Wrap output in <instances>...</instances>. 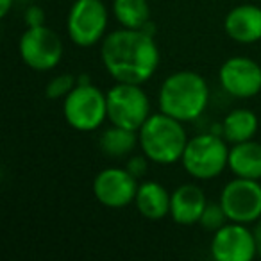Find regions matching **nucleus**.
Wrapping results in <instances>:
<instances>
[{"instance_id": "obj_16", "label": "nucleus", "mask_w": 261, "mask_h": 261, "mask_svg": "<svg viewBox=\"0 0 261 261\" xmlns=\"http://www.w3.org/2000/svg\"><path fill=\"white\" fill-rule=\"evenodd\" d=\"M229 170L236 177L243 179H261V143L257 142H242L234 143L229 149Z\"/></svg>"}, {"instance_id": "obj_1", "label": "nucleus", "mask_w": 261, "mask_h": 261, "mask_svg": "<svg viewBox=\"0 0 261 261\" xmlns=\"http://www.w3.org/2000/svg\"><path fill=\"white\" fill-rule=\"evenodd\" d=\"M104 68L116 83L143 84L160 66V48L154 36L142 29H122L106 34L100 45Z\"/></svg>"}, {"instance_id": "obj_20", "label": "nucleus", "mask_w": 261, "mask_h": 261, "mask_svg": "<svg viewBox=\"0 0 261 261\" xmlns=\"http://www.w3.org/2000/svg\"><path fill=\"white\" fill-rule=\"evenodd\" d=\"M227 215H225L224 207H222L220 200L218 202H207L204 207L202 215H200V227L206 229L210 232H217L220 227H224L225 222H227Z\"/></svg>"}, {"instance_id": "obj_8", "label": "nucleus", "mask_w": 261, "mask_h": 261, "mask_svg": "<svg viewBox=\"0 0 261 261\" xmlns=\"http://www.w3.org/2000/svg\"><path fill=\"white\" fill-rule=\"evenodd\" d=\"M20 58L36 72L56 68L63 58V41L58 33L47 25L27 27L20 38Z\"/></svg>"}, {"instance_id": "obj_14", "label": "nucleus", "mask_w": 261, "mask_h": 261, "mask_svg": "<svg viewBox=\"0 0 261 261\" xmlns=\"http://www.w3.org/2000/svg\"><path fill=\"white\" fill-rule=\"evenodd\" d=\"M207 204L204 192L197 185H181L172 192L170 217L179 225L199 224L200 215Z\"/></svg>"}, {"instance_id": "obj_17", "label": "nucleus", "mask_w": 261, "mask_h": 261, "mask_svg": "<svg viewBox=\"0 0 261 261\" xmlns=\"http://www.w3.org/2000/svg\"><path fill=\"white\" fill-rule=\"evenodd\" d=\"M257 127H259V122H257L256 113L245 108H238L225 115L222 122V133H224L225 142L234 145V143L252 140L257 133Z\"/></svg>"}, {"instance_id": "obj_25", "label": "nucleus", "mask_w": 261, "mask_h": 261, "mask_svg": "<svg viewBox=\"0 0 261 261\" xmlns=\"http://www.w3.org/2000/svg\"><path fill=\"white\" fill-rule=\"evenodd\" d=\"M254 236H256L257 256H261V218L257 220V225H256V229H254Z\"/></svg>"}, {"instance_id": "obj_21", "label": "nucleus", "mask_w": 261, "mask_h": 261, "mask_svg": "<svg viewBox=\"0 0 261 261\" xmlns=\"http://www.w3.org/2000/svg\"><path fill=\"white\" fill-rule=\"evenodd\" d=\"M75 86H77L75 77L70 75V73H61V75H56L54 79L47 84L45 95H47V98L58 100V98H65Z\"/></svg>"}, {"instance_id": "obj_22", "label": "nucleus", "mask_w": 261, "mask_h": 261, "mask_svg": "<svg viewBox=\"0 0 261 261\" xmlns=\"http://www.w3.org/2000/svg\"><path fill=\"white\" fill-rule=\"evenodd\" d=\"M23 22L27 27H41L45 25V11L40 6H31L25 9V15H23Z\"/></svg>"}, {"instance_id": "obj_15", "label": "nucleus", "mask_w": 261, "mask_h": 261, "mask_svg": "<svg viewBox=\"0 0 261 261\" xmlns=\"http://www.w3.org/2000/svg\"><path fill=\"white\" fill-rule=\"evenodd\" d=\"M170 200L172 193H168L163 185L156 181H143L136 192L135 206L143 218L156 222L170 215Z\"/></svg>"}, {"instance_id": "obj_9", "label": "nucleus", "mask_w": 261, "mask_h": 261, "mask_svg": "<svg viewBox=\"0 0 261 261\" xmlns=\"http://www.w3.org/2000/svg\"><path fill=\"white\" fill-rule=\"evenodd\" d=\"M220 204L229 222L252 224L261 218V185L256 179L234 177L224 186Z\"/></svg>"}, {"instance_id": "obj_12", "label": "nucleus", "mask_w": 261, "mask_h": 261, "mask_svg": "<svg viewBox=\"0 0 261 261\" xmlns=\"http://www.w3.org/2000/svg\"><path fill=\"white\" fill-rule=\"evenodd\" d=\"M218 81L225 93L231 97H256L261 91V66L250 58L234 56L220 66Z\"/></svg>"}, {"instance_id": "obj_4", "label": "nucleus", "mask_w": 261, "mask_h": 261, "mask_svg": "<svg viewBox=\"0 0 261 261\" xmlns=\"http://www.w3.org/2000/svg\"><path fill=\"white\" fill-rule=\"evenodd\" d=\"M185 170L199 181H210L222 174L229 163V147L217 135H199L188 140L181 158Z\"/></svg>"}, {"instance_id": "obj_11", "label": "nucleus", "mask_w": 261, "mask_h": 261, "mask_svg": "<svg viewBox=\"0 0 261 261\" xmlns=\"http://www.w3.org/2000/svg\"><path fill=\"white\" fill-rule=\"evenodd\" d=\"M245 225L229 222L213 232L211 256L217 261H252L257 254L256 236Z\"/></svg>"}, {"instance_id": "obj_7", "label": "nucleus", "mask_w": 261, "mask_h": 261, "mask_svg": "<svg viewBox=\"0 0 261 261\" xmlns=\"http://www.w3.org/2000/svg\"><path fill=\"white\" fill-rule=\"evenodd\" d=\"M108 9L102 0H75L68 11L66 31L77 47H93L106 38Z\"/></svg>"}, {"instance_id": "obj_18", "label": "nucleus", "mask_w": 261, "mask_h": 261, "mask_svg": "<svg viewBox=\"0 0 261 261\" xmlns=\"http://www.w3.org/2000/svg\"><path fill=\"white\" fill-rule=\"evenodd\" d=\"M140 145L138 130L111 125L100 136V150L109 158H125Z\"/></svg>"}, {"instance_id": "obj_19", "label": "nucleus", "mask_w": 261, "mask_h": 261, "mask_svg": "<svg viewBox=\"0 0 261 261\" xmlns=\"http://www.w3.org/2000/svg\"><path fill=\"white\" fill-rule=\"evenodd\" d=\"M113 15L125 29H142L150 20L147 0H113Z\"/></svg>"}, {"instance_id": "obj_27", "label": "nucleus", "mask_w": 261, "mask_h": 261, "mask_svg": "<svg viewBox=\"0 0 261 261\" xmlns=\"http://www.w3.org/2000/svg\"><path fill=\"white\" fill-rule=\"evenodd\" d=\"M259 2H261V0H259Z\"/></svg>"}, {"instance_id": "obj_24", "label": "nucleus", "mask_w": 261, "mask_h": 261, "mask_svg": "<svg viewBox=\"0 0 261 261\" xmlns=\"http://www.w3.org/2000/svg\"><path fill=\"white\" fill-rule=\"evenodd\" d=\"M13 2H15V0H0V16H2V18L8 16L9 9L13 8Z\"/></svg>"}, {"instance_id": "obj_6", "label": "nucleus", "mask_w": 261, "mask_h": 261, "mask_svg": "<svg viewBox=\"0 0 261 261\" xmlns=\"http://www.w3.org/2000/svg\"><path fill=\"white\" fill-rule=\"evenodd\" d=\"M63 116L75 130H95L108 118V98L93 84H77L65 97Z\"/></svg>"}, {"instance_id": "obj_23", "label": "nucleus", "mask_w": 261, "mask_h": 261, "mask_svg": "<svg viewBox=\"0 0 261 261\" xmlns=\"http://www.w3.org/2000/svg\"><path fill=\"white\" fill-rule=\"evenodd\" d=\"M147 161H149V158L143 154V156H133L129 161H127L125 168L130 172V174L135 175L136 179L142 177V175H145L147 172Z\"/></svg>"}, {"instance_id": "obj_10", "label": "nucleus", "mask_w": 261, "mask_h": 261, "mask_svg": "<svg viewBox=\"0 0 261 261\" xmlns=\"http://www.w3.org/2000/svg\"><path fill=\"white\" fill-rule=\"evenodd\" d=\"M138 179L127 168H106L93 179V195L102 206L122 210L135 202L138 192Z\"/></svg>"}, {"instance_id": "obj_2", "label": "nucleus", "mask_w": 261, "mask_h": 261, "mask_svg": "<svg viewBox=\"0 0 261 261\" xmlns=\"http://www.w3.org/2000/svg\"><path fill=\"white\" fill-rule=\"evenodd\" d=\"M160 109L168 116L192 122L199 118L210 102V86L206 79L192 70H181L163 81L160 88Z\"/></svg>"}, {"instance_id": "obj_13", "label": "nucleus", "mask_w": 261, "mask_h": 261, "mask_svg": "<svg viewBox=\"0 0 261 261\" xmlns=\"http://www.w3.org/2000/svg\"><path fill=\"white\" fill-rule=\"evenodd\" d=\"M225 34L236 43H256L261 40V8L243 4L231 9L224 20Z\"/></svg>"}, {"instance_id": "obj_3", "label": "nucleus", "mask_w": 261, "mask_h": 261, "mask_svg": "<svg viewBox=\"0 0 261 261\" xmlns=\"http://www.w3.org/2000/svg\"><path fill=\"white\" fill-rule=\"evenodd\" d=\"M181 120L168 116L167 113H156L147 118L140 127V147L143 154L158 165H174L181 161L188 145V136Z\"/></svg>"}, {"instance_id": "obj_5", "label": "nucleus", "mask_w": 261, "mask_h": 261, "mask_svg": "<svg viewBox=\"0 0 261 261\" xmlns=\"http://www.w3.org/2000/svg\"><path fill=\"white\" fill-rule=\"evenodd\" d=\"M108 120L111 125L140 130L150 116V100L142 90V84L116 83L106 93Z\"/></svg>"}, {"instance_id": "obj_26", "label": "nucleus", "mask_w": 261, "mask_h": 261, "mask_svg": "<svg viewBox=\"0 0 261 261\" xmlns=\"http://www.w3.org/2000/svg\"><path fill=\"white\" fill-rule=\"evenodd\" d=\"M77 84H91V79L88 73H81L79 77H77Z\"/></svg>"}]
</instances>
